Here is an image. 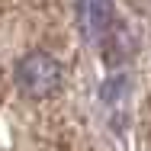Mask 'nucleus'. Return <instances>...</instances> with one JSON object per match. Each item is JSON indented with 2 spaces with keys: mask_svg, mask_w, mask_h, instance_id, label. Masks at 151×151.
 <instances>
[{
  "mask_svg": "<svg viewBox=\"0 0 151 151\" xmlns=\"http://www.w3.org/2000/svg\"><path fill=\"white\" fill-rule=\"evenodd\" d=\"M16 87L29 100H45L61 87V64L48 52H29L16 61Z\"/></svg>",
  "mask_w": 151,
  "mask_h": 151,
  "instance_id": "1",
  "label": "nucleus"
},
{
  "mask_svg": "<svg viewBox=\"0 0 151 151\" xmlns=\"http://www.w3.org/2000/svg\"><path fill=\"white\" fill-rule=\"evenodd\" d=\"M81 32L93 45L106 42L113 32V3L109 0H84L81 3Z\"/></svg>",
  "mask_w": 151,
  "mask_h": 151,
  "instance_id": "2",
  "label": "nucleus"
}]
</instances>
